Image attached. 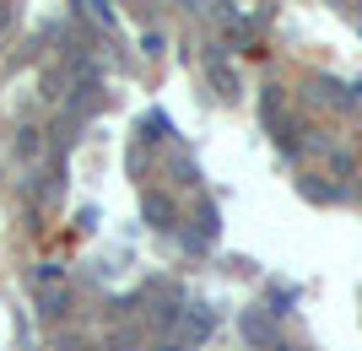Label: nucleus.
I'll return each instance as SVG.
<instances>
[{"mask_svg": "<svg viewBox=\"0 0 362 351\" xmlns=\"http://www.w3.org/2000/svg\"><path fill=\"white\" fill-rule=\"evenodd\" d=\"M146 216H151V222H157V227H168V222H163V216H168V206H163V200H157V195L146 200Z\"/></svg>", "mask_w": 362, "mask_h": 351, "instance_id": "f257e3e1", "label": "nucleus"}, {"mask_svg": "<svg viewBox=\"0 0 362 351\" xmlns=\"http://www.w3.org/2000/svg\"><path fill=\"white\" fill-rule=\"evenodd\" d=\"M11 28V6H0V32Z\"/></svg>", "mask_w": 362, "mask_h": 351, "instance_id": "f03ea898", "label": "nucleus"}]
</instances>
